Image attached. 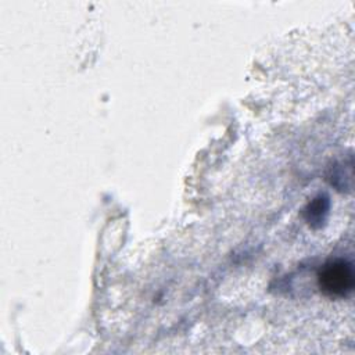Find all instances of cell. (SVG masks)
I'll use <instances>...</instances> for the list:
<instances>
[{"instance_id": "obj_2", "label": "cell", "mask_w": 355, "mask_h": 355, "mask_svg": "<svg viewBox=\"0 0 355 355\" xmlns=\"http://www.w3.org/2000/svg\"><path fill=\"white\" fill-rule=\"evenodd\" d=\"M327 212H329V198L326 196L319 194L306 205L304 215L306 222L312 227H319L326 220Z\"/></svg>"}, {"instance_id": "obj_1", "label": "cell", "mask_w": 355, "mask_h": 355, "mask_svg": "<svg viewBox=\"0 0 355 355\" xmlns=\"http://www.w3.org/2000/svg\"><path fill=\"white\" fill-rule=\"evenodd\" d=\"M320 290L330 297H347L354 288L352 263L344 258L326 262L318 275Z\"/></svg>"}]
</instances>
